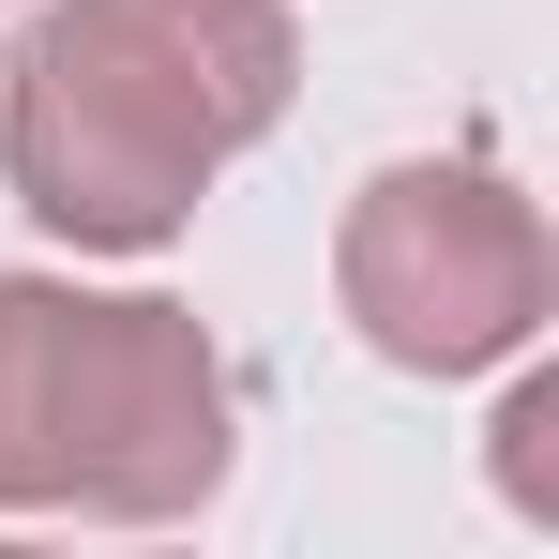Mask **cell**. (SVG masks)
<instances>
[{"instance_id":"obj_1","label":"cell","mask_w":559,"mask_h":559,"mask_svg":"<svg viewBox=\"0 0 559 559\" xmlns=\"http://www.w3.org/2000/svg\"><path fill=\"white\" fill-rule=\"evenodd\" d=\"M302 106L287 0H46L0 61V182L76 258H167Z\"/></svg>"},{"instance_id":"obj_2","label":"cell","mask_w":559,"mask_h":559,"mask_svg":"<svg viewBox=\"0 0 559 559\" xmlns=\"http://www.w3.org/2000/svg\"><path fill=\"white\" fill-rule=\"evenodd\" d=\"M333 302L393 378H484L545 348L559 242L484 152H408L333 212Z\"/></svg>"},{"instance_id":"obj_3","label":"cell","mask_w":559,"mask_h":559,"mask_svg":"<svg viewBox=\"0 0 559 559\" xmlns=\"http://www.w3.org/2000/svg\"><path fill=\"white\" fill-rule=\"evenodd\" d=\"M242 468V378L212 318L167 287H61V378H46V514L92 530H182Z\"/></svg>"},{"instance_id":"obj_4","label":"cell","mask_w":559,"mask_h":559,"mask_svg":"<svg viewBox=\"0 0 559 559\" xmlns=\"http://www.w3.org/2000/svg\"><path fill=\"white\" fill-rule=\"evenodd\" d=\"M61 287H76V273H0V514H46V378H61Z\"/></svg>"},{"instance_id":"obj_5","label":"cell","mask_w":559,"mask_h":559,"mask_svg":"<svg viewBox=\"0 0 559 559\" xmlns=\"http://www.w3.org/2000/svg\"><path fill=\"white\" fill-rule=\"evenodd\" d=\"M545 439H559V378H514V408H499V499H514L530 530H559V468H545Z\"/></svg>"}]
</instances>
